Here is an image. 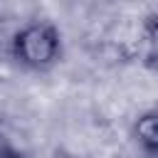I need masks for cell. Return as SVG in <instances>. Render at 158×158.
I'll return each mask as SVG.
<instances>
[{"mask_svg":"<svg viewBox=\"0 0 158 158\" xmlns=\"http://www.w3.org/2000/svg\"><path fill=\"white\" fill-rule=\"evenodd\" d=\"M10 49H12V57L17 64L35 69V72H42V69H49L59 62L62 37L52 22L32 20L12 35Z\"/></svg>","mask_w":158,"mask_h":158,"instance_id":"1","label":"cell"},{"mask_svg":"<svg viewBox=\"0 0 158 158\" xmlns=\"http://www.w3.org/2000/svg\"><path fill=\"white\" fill-rule=\"evenodd\" d=\"M133 136L143 151L158 153V111H146L133 123Z\"/></svg>","mask_w":158,"mask_h":158,"instance_id":"2","label":"cell"},{"mask_svg":"<svg viewBox=\"0 0 158 158\" xmlns=\"http://www.w3.org/2000/svg\"><path fill=\"white\" fill-rule=\"evenodd\" d=\"M146 54L153 69H158V15L148 20L146 25Z\"/></svg>","mask_w":158,"mask_h":158,"instance_id":"3","label":"cell"},{"mask_svg":"<svg viewBox=\"0 0 158 158\" xmlns=\"http://www.w3.org/2000/svg\"><path fill=\"white\" fill-rule=\"evenodd\" d=\"M10 148H12V146H10V141H7V138H5V133L0 131V158H2V156H5Z\"/></svg>","mask_w":158,"mask_h":158,"instance_id":"4","label":"cell"},{"mask_svg":"<svg viewBox=\"0 0 158 158\" xmlns=\"http://www.w3.org/2000/svg\"><path fill=\"white\" fill-rule=\"evenodd\" d=\"M2 158H27V156H25V153H20L17 148H10V151H7Z\"/></svg>","mask_w":158,"mask_h":158,"instance_id":"5","label":"cell"}]
</instances>
